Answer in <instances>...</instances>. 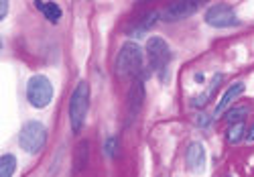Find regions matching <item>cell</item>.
<instances>
[{
    "instance_id": "obj_11",
    "label": "cell",
    "mask_w": 254,
    "mask_h": 177,
    "mask_svg": "<svg viewBox=\"0 0 254 177\" xmlns=\"http://www.w3.org/2000/svg\"><path fill=\"white\" fill-rule=\"evenodd\" d=\"M35 8L43 14L49 23H53V25H57L59 20H61V6L57 4V2H35Z\"/></svg>"
},
{
    "instance_id": "obj_10",
    "label": "cell",
    "mask_w": 254,
    "mask_h": 177,
    "mask_svg": "<svg viewBox=\"0 0 254 177\" xmlns=\"http://www.w3.org/2000/svg\"><path fill=\"white\" fill-rule=\"evenodd\" d=\"M222 80H224V74H216L214 78H211V84H209L207 90H205L203 94H199V98H193V100H191V106H193V108H203L211 98H214V94L218 92Z\"/></svg>"
},
{
    "instance_id": "obj_1",
    "label": "cell",
    "mask_w": 254,
    "mask_h": 177,
    "mask_svg": "<svg viewBox=\"0 0 254 177\" xmlns=\"http://www.w3.org/2000/svg\"><path fill=\"white\" fill-rule=\"evenodd\" d=\"M146 57H149V70L159 78L161 84L169 82V65L173 61V51L163 37H151L146 41Z\"/></svg>"
},
{
    "instance_id": "obj_15",
    "label": "cell",
    "mask_w": 254,
    "mask_h": 177,
    "mask_svg": "<svg viewBox=\"0 0 254 177\" xmlns=\"http://www.w3.org/2000/svg\"><path fill=\"white\" fill-rule=\"evenodd\" d=\"M157 18H159V12H155V10H153V12H146V14H144V18L140 20V25L136 27V35L144 33L146 29H151V27L157 23Z\"/></svg>"
},
{
    "instance_id": "obj_4",
    "label": "cell",
    "mask_w": 254,
    "mask_h": 177,
    "mask_svg": "<svg viewBox=\"0 0 254 177\" xmlns=\"http://www.w3.org/2000/svg\"><path fill=\"white\" fill-rule=\"evenodd\" d=\"M18 145L25 153L29 155H37L43 151V147L47 145V128L43 122L39 120H29L23 124L18 132Z\"/></svg>"
},
{
    "instance_id": "obj_13",
    "label": "cell",
    "mask_w": 254,
    "mask_h": 177,
    "mask_svg": "<svg viewBox=\"0 0 254 177\" xmlns=\"http://www.w3.org/2000/svg\"><path fill=\"white\" fill-rule=\"evenodd\" d=\"M244 139H246V124L244 122H236V124L228 126V130H226V143L228 145H238Z\"/></svg>"
},
{
    "instance_id": "obj_20",
    "label": "cell",
    "mask_w": 254,
    "mask_h": 177,
    "mask_svg": "<svg viewBox=\"0 0 254 177\" xmlns=\"http://www.w3.org/2000/svg\"><path fill=\"white\" fill-rule=\"evenodd\" d=\"M195 82H197V84H203V82H205V80H203V74H195Z\"/></svg>"
},
{
    "instance_id": "obj_2",
    "label": "cell",
    "mask_w": 254,
    "mask_h": 177,
    "mask_svg": "<svg viewBox=\"0 0 254 177\" xmlns=\"http://www.w3.org/2000/svg\"><path fill=\"white\" fill-rule=\"evenodd\" d=\"M142 70L144 61L140 45L134 41H126L116 55V74L124 80H142Z\"/></svg>"
},
{
    "instance_id": "obj_7",
    "label": "cell",
    "mask_w": 254,
    "mask_h": 177,
    "mask_svg": "<svg viewBox=\"0 0 254 177\" xmlns=\"http://www.w3.org/2000/svg\"><path fill=\"white\" fill-rule=\"evenodd\" d=\"M205 161H207V151L201 141L189 143L185 149V165L191 173H203L205 171Z\"/></svg>"
},
{
    "instance_id": "obj_17",
    "label": "cell",
    "mask_w": 254,
    "mask_h": 177,
    "mask_svg": "<svg viewBox=\"0 0 254 177\" xmlns=\"http://www.w3.org/2000/svg\"><path fill=\"white\" fill-rule=\"evenodd\" d=\"M209 122H211V118H209V116H205V112H199V116H197V124H199L201 128H207V126H209Z\"/></svg>"
},
{
    "instance_id": "obj_9",
    "label": "cell",
    "mask_w": 254,
    "mask_h": 177,
    "mask_svg": "<svg viewBox=\"0 0 254 177\" xmlns=\"http://www.w3.org/2000/svg\"><path fill=\"white\" fill-rule=\"evenodd\" d=\"M242 94H244V82H234V84H232L228 90L224 92V96L220 98V102H218V106H216V110H214V118H220V116L226 112V108L232 106V102H234L238 96H242Z\"/></svg>"
},
{
    "instance_id": "obj_14",
    "label": "cell",
    "mask_w": 254,
    "mask_h": 177,
    "mask_svg": "<svg viewBox=\"0 0 254 177\" xmlns=\"http://www.w3.org/2000/svg\"><path fill=\"white\" fill-rule=\"evenodd\" d=\"M16 171V157L12 153H4L0 157V177H12Z\"/></svg>"
},
{
    "instance_id": "obj_8",
    "label": "cell",
    "mask_w": 254,
    "mask_h": 177,
    "mask_svg": "<svg viewBox=\"0 0 254 177\" xmlns=\"http://www.w3.org/2000/svg\"><path fill=\"white\" fill-rule=\"evenodd\" d=\"M199 8H201V2H175V4H169L163 10L161 18L165 23H177V20H183L187 16L195 14Z\"/></svg>"
},
{
    "instance_id": "obj_6",
    "label": "cell",
    "mask_w": 254,
    "mask_h": 177,
    "mask_svg": "<svg viewBox=\"0 0 254 177\" xmlns=\"http://www.w3.org/2000/svg\"><path fill=\"white\" fill-rule=\"evenodd\" d=\"M205 23L214 29H234L240 27V18L236 14V10L228 6V4H214L209 6L203 14Z\"/></svg>"
},
{
    "instance_id": "obj_19",
    "label": "cell",
    "mask_w": 254,
    "mask_h": 177,
    "mask_svg": "<svg viewBox=\"0 0 254 177\" xmlns=\"http://www.w3.org/2000/svg\"><path fill=\"white\" fill-rule=\"evenodd\" d=\"M244 141H246V143H254V124L246 130V139H244Z\"/></svg>"
},
{
    "instance_id": "obj_18",
    "label": "cell",
    "mask_w": 254,
    "mask_h": 177,
    "mask_svg": "<svg viewBox=\"0 0 254 177\" xmlns=\"http://www.w3.org/2000/svg\"><path fill=\"white\" fill-rule=\"evenodd\" d=\"M8 2H6V0H2V2H0V20H4L6 18V14H8Z\"/></svg>"
},
{
    "instance_id": "obj_3",
    "label": "cell",
    "mask_w": 254,
    "mask_h": 177,
    "mask_svg": "<svg viewBox=\"0 0 254 177\" xmlns=\"http://www.w3.org/2000/svg\"><path fill=\"white\" fill-rule=\"evenodd\" d=\"M88 110H90V84L81 80L69 98V126L73 135H79L83 122H86Z\"/></svg>"
},
{
    "instance_id": "obj_5",
    "label": "cell",
    "mask_w": 254,
    "mask_h": 177,
    "mask_svg": "<svg viewBox=\"0 0 254 177\" xmlns=\"http://www.w3.org/2000/svg\"><path fill=\"white\" fill-rule=\"evenodd\" d=\"M55 90H53V84L47 76L43 74H37L33 78H29L27 82V100L33 108H47L53 102Z\"/></svg>"
},
{
    "instance_id": "obj_16",
    "label": "cell",
    "mask_w": 254,
    "mask_h": 177,
    "mask_svg": "<svg viewBox=\"0 0 254 177\" xmlns=\"http://www.w3.org/2000/svg\"><path fill=\"white\" fill-rule=\"evenodd\" d=\"M116 143H118L116 137H108V141H106L104 151H106V155H108V157H116V147H118Z\"/></svg>"
},
{
    "instance_id": "obj_12",
    "label": "cell",
    "mask_w": 254,
    "mask_h": 177,
    "mask_svg": "<svg viewBox=\"0 0 254 177\" xmlns=\"http://www.w3.org/2000/svg\"><path fill=\"white\" fill-rule=\"evenodd\" d=\"M248 112H250L248 104H234V106L228 108V112L224 114V118H226L228 124H236V122H244Z\"/></svg>"
}]
</instances>
